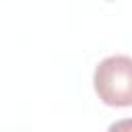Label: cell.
Returning <instances> with one entry per match:
<instances>
[{
    "instance_id": "obj_2",
    "label": "cell",
    "mask_w": 132,
    "mask_h": 132,
    "mask_svg": "<svg viewBox=\"0 0 132 132\" xmlns=\"http://www.w3.org/2000/svg\"><path fill=\"white\" fill-rule=\"evenodd\" d=\"M107 132H132V118H124V120H118L113 122Z\"/></svg>"
},
{
    "instance_id": "obj_1",
    "label": "cell",
    "mask_w": 132,
    "mask_h": 132,
    "mask_svg": "<svg viewBox=\"0 0 132 132\" xmlns=\"http://www.w3.org/2000/svg\"><path fill=\"white\" fill-rule=\"evenodd\" d=\"M97 97L111 107L132 105V58L124 54L103 58L93 72Z\"/></svg>"
}]
</instances>
